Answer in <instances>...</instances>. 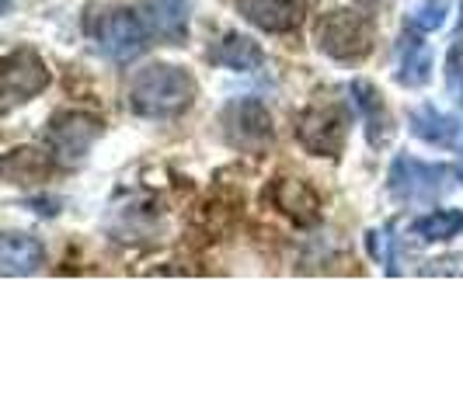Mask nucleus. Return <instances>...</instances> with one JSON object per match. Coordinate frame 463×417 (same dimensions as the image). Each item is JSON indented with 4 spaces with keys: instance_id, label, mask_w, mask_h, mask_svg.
I'll return each instance as SVG.
<instances>
[{
    "instance_id": "obj_1",
    "label": "nucleus",
    "mask_w": 463,
    "mask_h": 417,
    "mask_svg": "<svg viewBox=\"0 0 463 417\" xmlns=\"http://www.w3.org/2000/svg\"><path fill=\"white\" fill-rule=\"evenodd\" d=\"M199 97V84L185 67L178 63H146L129 84V108L139 118H167L185 116L192 101Z\"/></svg>"
},
{
    "instance_id": "obj_2",
    "label": "nucleus",
    "mask_w": 463,
    "mask_h": 417,
    "mask_svg": "<svg viewBox=\"0 0 463 417\" xmlns=\"http://www.w3.org/2000/svg\"><path fill=\"white\" fill-rule=\"evenodd\" d=\"M373 22L363 11H327L314 28V42L335 63H359L373 49Z\"/></svg>"
},
{
    "instance_id": "obj_3",
    "label": "nucleus",
    "mask_w": 463,
    "mask_h": 417,
    "mask_svg": "<svg viewBox=\"0 0 463 417\" xmlns=\"http://www.w3.org/2000/svg\"><path fill=\"white\" fill-rule=\"evenodd\" d=\"M449 174L453 171L446 163L415 161L411 153H397L394 163H391V174H387V191L401 206H436L446 195Z\"/></svg>"
},
{
    "instance_id": "obj_4",
    "label": "nucleus",
    "mask_w": 463,
    "mask_h": 417,
    "mask_svg": "<svg viewBox=\"0 0 463 417\" xmlns=\"http://www.w3.org/2000/svg\"><path fill=\"white\" fill-rule=\"evenodd\" d=\"M220 136L241 153H265L272 146V116L258 97H233L220 108Z\"/></svg>"
},
{
    "instance_id": "obj_5",
    "label": "nucleus",
    "mask_w": 463,
    "mask_h": 417,
    "mask_svg": "<svg viewBox=\"0 0 463 417\" xmlns=\"http://www.w3.org/2000/svg\"><path fill=\"white\" fill-rule=\"evenodd\" d=\"M101 136H105V122L91 112H56L46 125L49 153L63 167H77Z\"/></svg>"
},
{
    "instance_id": "obj_6",
    "label": "nucleus",
    "mask_w": 463,
    "mask_h": 417,
    "mask_svg": "<svg viewBox=\"0 0 463 417\" xmlns=\"http://www.w3.org/2000/svg\"><path fill=\"white\" fill-rule=\"evenodd\" d=\"M348 125H352V118L342 101H314L297 118V139L314 157H338L345 146Z\"/></svg>"
},
{
    "instance_id": "obj_7",
    "label": "nucleus",
    "mask_w": 463,
    "mask_h": 417,
    "mask_svg": "<svg viewBox=\"0 0 463 417\" xmlns=\"http://www.w3.org/2000/svg\"><path fill=\"white\" fill-rule=\"evenodd\" d=\"M91 35L101 49V56L112 60V63H133L146 49V39H150V32L139 22L137 11H126V7L101 11L91 24Z\"/></svg>"
},
{
    "instance_id": "obj_8",
    "label": "nucleus",
    "mask_w": 463,
    "mask_h": 417,
    "mask_svg": "<svg viewBox=\"0 0 463 417\" xmlns=\"http://www.w3.org/2000/svg\"><path fill=\"white\" fill-rule=\"evenodd\" d=\"M49 88V70L35 49H14L4 56V112L32 101Z\"/></svg>"
},
{
    "instance_id": "obj_9",
    "label": "nucleus",
    "mask_w": 463,
    "mask_h": 417,
    "mask_svg": "<svg viewBox=\"0 0 463 417\" xmlns=\"http://www.w3.org/2000/svg\"><path fill=\"white\" fill-rule=\"evenodd\" d=\"M237 14L265 35H289L307 22L310 0H233Z\"/></svg>"
},
{
    "instance_id": "obj_10",
    "label": "nucleus",
    "mask_w": 463,
    "mask_h": 417,
    "mask_svg": "<svg viewBox=\"0 0 463 417\" xmlns=\"http://www.w3.org/2000/svg\"><path fill=\"white\" fill-rule=\"evenodd\" d=\"M139 22L146 24L150 39L164 46H185L192 28V0H139Z\"/></svg>"
},
{
    "instance_id": "obj_11",
    "label": "nucleus",
    "mask_w": 463,
    "mask_h": 417,
    "mask_svg": "<svg viewBox=\"0 0 463 417\" xmlns=\"http://www.w3.org/2000/svg\"><path fill=\"white\" fill-rule=\"evenodd\" d=\"M348 91H352L355 108H359V116H363L366 143H370L373 150L391 146V139H394V116H391V105H387V97L380 94V88H376L373 80H366V77H355V80L348 84Z\"/></svg>"
},
{
    "instance_id": "obj_12",
    "label": "nucleus",
    "mask_w": 463,
    "mask_h": 417,
    "mask_svg": "<svg viewBox=\"0 0 463 417\" xmlns=\"http://www.w3.org/2000/svg\"><path fill=\"white\" fill-rule=\"evenodd\" d=\"M408 125H411V136L429 143V146H439V150H463V118L460 116H446L436 105L421 101L418 108L408 112Z\"/></svg>"
},
{
    "instance_id": "obj_13",
    "label": "nucleus",
    "mask_w": 463,
    "mask_h": 417,
    "mask_svg": "<svg viewBox=\"0 0 463 417\" xmlns=\"http://www.w3.org/2000/svg\"><path fill=\"white\" fill-rule=\"evenodd\" d=\"M46 264V251L35 236L28 233H7L4 236V247H0V272L7 278H18V275H35L43 272Z\"/></svg>"
},
{
    "instance_id": "obj_14",
    "label": "nucleus",
    "mask_w": 463,
    "mask_h": 417,
    "mask_svg": "<svg viewBox=\"0 0 463 417\" xmlns=\"http://www.w3.org/2000/svg\"><path fill=\"white\" fill-rule=\"evenodd\" d=\"M206 56H209V63H213V67L248 73V70H258V63H261V46H258L251 35L227 32V35H220V39L209 46Z\"/></svg>"
},
{
    "instance_id": "obj_15",
    "label": "nucleus",
    "mask_w": 463,
    "mask_h": 417,
    "mask_svg": "<svg viewBox=\"0 0 463 417\" xmlns=\"http://www.w3.org/2000/svg\"><path fill=\"white\" fill-rule=\"evenodd\" d=\"M401 56H397V84L401 88H429V80H432V49L429 42H421V39H411V35H404L401 39V49H397Z\"/></svg>"
},
{
    "instance_id": "obj_16",
    "label": "nucleus",
    "mask_w": 463,
    "mask_h": 417,
    "mask_svg": "<svg viewBox=\"0 0 463 417\" xmlns=\"http://www.w3.org/2000/svg\"><path fill=\"white\" fill-rule=\"evenodd\" d=\"M463 233V212L460 208H432L425 216H418L411 223V236L421 244H446Z\"/></svg>"
},
{
    "instance_id": "obj_17",
    "label": "nucleus",
    "mask_w": 463,
    "mask_h": 417,
    "mask_svg": "<svg viewBox=\"0 0 463 417\" xmlns=\"http://www.w3.org/2000/svg\"><path fill=\"white\" fill-rule=\"evenodd\" d=\"M276 195H279V208L286 216H293L297 223H314L317 219V199H314V191L303 185V181L282 178L276 185Z\"/></svg>"
},
{
    "instance_id": "obj_18",
    "label": "nucleus",
    "mask_w": 463,
    "mask_h": 417,
    "mask_svg": "<svg viewBox=\"0 0 463 417\" xmlns=\"http://www.w3.org/2000/svg\"><path fill=\"white\" fill-rule=\"evenodd\" d=\"M446 14H449V0H418L411 14H408V22L418 32H436L446 24Z\"/></svg>"
},
{
    "instance_id": "obj_19",
    "label": "nucleus",
    "mask_w": 463,
    "mask_h": 417,
    "mask_svg": "<svg viewBox=\"0 0 463 417\" xmlns=\"http://www.w3.org/2000/svg\"><path fill=\"white\" fill-rule=\"evenodd\" d=\"M463 80V24L457 28V39H453V46L446 52V84H460Z\"/></svg>"
},
{
    "instance_id": "obj_20",
    "label": "nucleus",
    "mask_w": 463,
    "mask_h": 417,
    "mask_svg": "<svg viewBox=\"0 0 463 417\" xmlns=\"http://www.w3.org/2000/svg\"><path fill=\"white\" fill-rule=\"evenodd\" d=\"M363 11H383V7H391L394 0H355Z\"/></svg>"
},
{
    "instance_id": "obj_21",
    "label": "nucleus",
    "mask_w": 463,
    "mask_h": 417,
    "mask_svg": "<svg viewBox=\"0 0 463 417\" xmlns=\"http://www.w3.org/2000/svg\"><path fill=\"white\" fill-rule=\"evenodd\" d=\"M457 178H460V185H463V163L457 167Z\"/></svg>"
},
{
    "instance_id": "obj_22",
    "label": "nucleus",
    "mask_w": 463,
    "mask_h": 417,
    "mask_svg": "<svg viewBox=\"0 0 463 417\" xmlns=\"http://www.w3.org/2000/svg\"><path fill=\"white\" fill-rule=\"evenodd\" d=\"M460 24H463V18H460Z\"/></svg>"
}]
</instances>
